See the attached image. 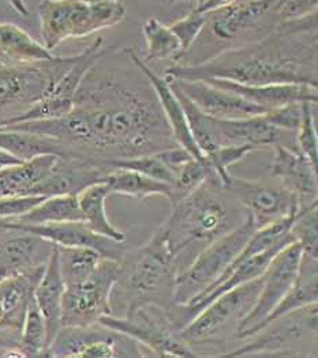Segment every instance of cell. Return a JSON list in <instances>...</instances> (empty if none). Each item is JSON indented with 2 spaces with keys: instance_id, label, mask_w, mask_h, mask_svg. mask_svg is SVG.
<instances>
[{
  "instance_id": "6da1fadb",
  "label": "cell",
  "mask_w": 318,
  "mask_h": 358,
  "mask_svg": "<svg viewBox=\"0 0 318 358\" xmlns=\"http://www.w3.org/2000/svg\"><path fill=\"white\" fill-rule=\"evenodd\" d=\"M4 127L50 136L62 145L63 157L97 162L179 146L149 79L127 50L103 52L82 79L67 115Z\"/></svg>"
},
{
  "instance_id": "7a4b0ae2",
  "label": "cell",
  "mask_w": 318,
  "mask_h": 358,
  "mask_svg": "<svg viewBox=\"0 0 318 358\" xmlns=\"http://www.w3.org/2000/svg\"><path fill=\"white\" fill-rule=\"evenodd\" d=\"M317 31L275 26L251 44L217 53L209 60L177 64L165 77L185 80L227 79L243 85H310L318 87Z\"/></svg>"
},
{
  "instance_id": "3957f363",
  "label": "cell",
  "mask_w": 318,
  "mask_h": 358,
  "mask_svg": "<svg viewBox=\"0 0 318 358\" xmlns=\"http://www.w3.org/2000/svg\"><path fill=\"white\" fill-rule=\"evenodd\" d=\"M179 257L171 251L161 229L133 252L119 259V274L115 286H119L126 313L144 307H158L171 319L177 308L175 282L179 273Z\"/></svg>"
},
{
  "instance_id": "277c9868",
  "label": "cell",
  "mask_w": 318,
  "mask_h": 358,
  "mask_svg": "<svg viewBox=\"0 0 318 358\" xmlns=\"http://www.w3.org/2000/svg\"><path fill=\"white\" fill-rule=\"evenodd\" d=\"M228 196L224 188L205 181L184 199L172 203L171 215L160 229L174 255L181 257L193 243L209 244L235 228Z\"/></svg>"
},
{
  "instance_id": "5b68a950",
  "label": "cell",
  "mask_w": 318,
  "mask_h": 358,
  "mask_svg": "<svg viewBox=\"0 0 318 358\" xmlns=\"http://www.w3.org/2000/svg\"><path fill=\"white\" fill-rule=\"evenodd\" d=\"M261 285L263 277L219 296L186 324L179 331L181 338L195 355L200 348L209 346L221 350L220 357L226 352V343L231 338H237L240 322L254 307Z\"/></svg>"
},
{
  "instance_id": "8992f818",
  "label": "cell",
  "mask_w": 318,
  "mask_h": 358,
  "mask_svg": "<svg viewBox=\"0 0 318 358\" xmlns=\"http://www.w3.org/2000/svg\"><path fill=\"white\" fill-rule=\"evenodd\" d=\"M317 304L298 308L250 335L243 346L221 357H316Z\"/></svg>"
},
{
  "instance_id": "52a82bcc",
  "label": "cell",
  "mask_w": 318,
  "mask_h": 358,
  "mask_svg": "<svg viewBox=\"0 0 318 358\" xmlns=\"http://www.w3.org/2000/svg\"><path fill=\"white\" fill-rule=\"evenodd\" d=\"M119 0L86 4L77 0H43L39 6L43 45L53 51L67 38L85 37L119 25L126 17Z\"/></svg>"
},
{
  "instance_id": "ba28073f",
  "label": "cell",
  "mask_w": 318,
  "mask_h": 358,
  "mask_svg": "<svg viewBox=\"0 0 318 358\" xmlns=\"http://www.w3.org/2000/svg\"><path fill=\"white\" fill-rule=\"evenodd\" d=\"M256 231L257 227L251 215L246 214V218L238 227L207 244L205 250L197 255L193 263L178 273L175 282L177 304L187 306L195 297L209 290L227 273Z\"/></svg>"
},
{
  "instance_id": "9c48e42d",
  "label": "cell",
  "mask_w": 318,
  "mask_h": 358,
  "mask_svg": "<svg viewBox=\"0 0 318 358\" xmlns=\"http://www.w3.org/2000/svg\"><path fill=\"white\" fill-rule=\"evenodd\" d=\"M76 56L21 66H0V126L25 113L43 100L73 66Z\"/></svg>"
},
{
  "instance_id": "30bf717a",
  "label": "cell",
  "mask_w": 318,
  "mask_h": 358,
  "mask_svg": "<svg viewBox=\"0 0 318 358\" xmlns=\"http://www.w3.org/2000/svg\"><path fill=\"white\" fill-rule=\"evenodd\" d=\"M100 324L126 334L155 357H197L195 352L181 338L168 313L158 307H144L127 312L123 317L106 315Z\"/></svg>"
},
{
  "instance_id": "8fae6325",
  "label": "cell",
  "mask_w": 318,
  "mask_h": 358,
  "mask_svg": "<svg viewBox=\"0 0 318 358\" xmlns=\"http://www.w3.org/2000/svg\"><path fill=\"white\" fill-rule=\"evenodd\" d=\"M118 274L119 260L103 257L88 278L67 286L62 303V327H88L112 315L111 294Z\"/></svg>"
},
{
  "instance_id": "7c38bea8",
  "label": "cell",
  "mask_w": 318,
  "mask_h": 358,
  "mask_svg": "<svg viewBox=\"0 0 318 358\" xmlns=\"http://www.w3.org/2000/svg\"><path fill=\"white\" fill-rule=\"evenodd\" d=\"M144 348L126 334L100 323L88 327H62L47 357L142 358Z\"/></svg>"
},
{
  "instance_id": "4fadbf2b",
  "label": "cell",
  "mask_w": 318,
  "mask_h": 358,
  "mask_svg": "<svg viewBox=\"0 0 318 358\" xmlns=\"http://www.w3.org/2000/svg\"><path fill=\"white\" fill-rule=\"evenodd\" d=\"M300 259L302 248L298 241H292L291 244L286 245L273 256L263 275L258 299L254 307L239 324L237 333L238 339H246L254 333L287 294L298 277Z\"/></svg>"
},
{
  "instance_id": "5bb4252c",
  "label": "cell",
  "mask_w": 318,
  "mask_h": 358,
  "mask_svg": "<svg viewBox=\"0 0 318 358\" xmlns=\"http://www.w3.org/2000/svg\"><path fill=\"white\" fill-rule=\"evenodd\" d=\"M224 189L246 214L251 215L257 229L286 218L302 207L295 195L282 184L275 185L260 180L231 176Z\"/></svg>"
},
{
  "instance_id": "9a60e30c",
  "label": "cell",
  "mask_w": 318,
  "mask_h": 358,
  "mask_svg": "<svg viewBox=\"0 0 318 358\" xmlns=\"http://www.w3.org/2000/svg\"><path fill=\"white\" fill-rule=\"evenodd\" d=\"M103 38L97 37L89 48L77 55V59L73 63V66L56 82L53 90L43 100L34 103L25 113L13 119L7 124H15L32 120L57 119L71 112L74 108V99L80 87V83L89 71V69L103 55Z\"/></svg>"
},
{
  "instance_id": "2e32d148",
  "label": "cell",
  "mask_w": 318,
  "mask_h": 358,
  "mask_svg": "<svg viewBox=\"0 0 318 358\" xmlns=\"http://www.w3.org/2000/svg\"><path fill=\"white\" fill-rule=\"evenodd\" d=\"M204 113L216 119H244L268 113L265 108L250 103L238 94L216 87L205 80H185L165 77Z\"/></svg>"
},
{
  "instance_id": "e0dca14e",
  "label": "cell",
  "mask_w": 318,
  "mask_h": 358,
  "mask_svg": "<svg viewBox=\"0 0 318 358\" xmlns=\"http://www.w3.org/2000/svg\"><path fill=\"white\" fill-rule=\"evenodd\" d=\"M7 229L29 231L43 238L53 241L60 247H78L90 248L99 252L102 257L119 260L126 254V244L108 238L96 231H92L83 221L60 222V224H46V225H20L3 221Z\"/></svg>"
},
{
  "instance_id": "ac0fdd59",
  "label": "cell",
  "mask_w": 318,
  "mask_h": 358,
  "mask_svg": "<svg viewBox=\"0 0 318 358\" xmlns=\"http://www.w3.org/2000/svg\"><path fill=\"white\" fill-rule=\"evenodd\" d=\"M112 168L103 162L83 159L78 157H57L51 172L43 180L33 195L55 196V195H78L85 188L106 182Z\"/></svg>"
},
{
  "instance_id": "d6986e66",
  "label": "cell",
  "mask_w": 318,
  "mask_h": 358,
  "mask_svg": "<svg viewBox=\"0 0 318 358\" xmlns=\"http://www.w3.org/2000/svg\"><path fill=\"white\" fill-rule=\"evenodd\" d=\"M55 244L29 231L7 229L0 237V280L43 267Z\"/></svg>"
},
{
  "instance_id": "ffe728a7",
  "label": "cell",
  "mask_w": 318,
  "mask_h": 358,
  "mask_svg": "<svg viewBox=\"0 0 318 358\" xmlns=\"http://www.w3.org/2000/svg\"><path fill=\"white\" fill-rule=\"evenodd\" d=\"M270 173L298 199L299 205L317 202V168L298 149L279 143L273 148Z\"/></svg>"
},
{
  "instance_id": "44dd1931",
  "label": "cell",
  "mask_w": 318,
  "mask_h": 358,
  "mask_svg": "<svg viewBox=\"0 0 318 358\" xmlns=\"http://www.w3.org/2000/svg\"><path fill=\"white\" fill-rule=\"evenodd\" d=\"M211 132L216 148L253 146L275 148L282 143V132L266 120L265 115L244 119H216L211 116Z\"/></svg>"
},
{
  "instance_id": "7402d4cb",
  "label": "cell",
  "mask_w": 318,
  "mask_h": 358,
  "mask_svg": "<svg viewBox=\"0 0 318 358\" xmlns=\"http://www.w3.org/2000/svg\"><path fill=\"white\" fill-rule=\"evenodd\" d=\"M205 82L211 83L216 87L230 90L250 103L260 105L266 110L276 109L279 106L291 103H317V87L310 85H298V83H286V85H243L238 82L227 79H207Z\"/></svg>"
},
{
  "instance_id": "603a6c76",
  "label": "cell",
  "mask_w": 318,
  "mask_h": 358,
  "mask_svg": "<svg viewBox=\"0 0 318 358\" xmlns=\"http://www.w3.org/2000/svg\"><path fill=\"white\" fill-rule=\"evenodd\" d=\"M130 57L133 59L134 63L141 69V71L145 74V77L149 79L158 99H159L163 113L167 119V123L172 131V135L177 141V143L186 149L188 153L191 154L194 158H201L204 154L198 149L195 145L191 131L188 127V122L186 117L185 110L181 101L178 100L175 92L170 86L168 80L165 78L159 77L155 71H152L146 63L135 53L133 48H126Z\"/></svg>"
},
{
  "instance_id": "cb8c5ba5",
  "label": "cell",
  "mask_w": 318,
  "mask_h": 358,
  "mask_svg": "<svg viewBox=\"0 0 318 358\" xmlns=\"http://www.w3.org/2000/svg\"><path fill=\"white\" fill-rule=\"evenodd\" d=\"M64 290L66 285L60 274L59 252L57 245L55 244L53 255L46 266L44 274L34 289V301L46 322L48 349L62 329V303Z\"/></svg>"
},
{
  "instance_id": "d4e9b609",
  "label": "cell",
  "mask_w": 318,
  "mask_h": 358,
  "mask_svg": "<svg viewBox=\"0 0 318 358\" xmlns=\"http://www.w3.org/2000/svg\"><path fill=\"white\" fill-rule=\"evenodd\" d=\"M277 0H239L237 3L216 10L212 15L213 36L220 41L230 43L240 31L258 25L261 18L270 13Z\"/></svg>"
},
{
  "instance_id": "484cf974",
  "label": "cell",
  "mask_w": 318,
  "mask_h": 358,
  "mask_svg": "<svg viewBox=\"0 0 318 358\" xmlns=\"http://www.w3.org/2000/svg\"><path fill=\"white\" fill-rule=\"evenodd\" d=\"M59 155L41 154L0 171V198L33 196L36 187L47 178Z\"/></svg>"
},
{
  "instance_id": "4316f807",
  "label": "cell",
  "mask_w": 318,
  "mask_h": 358,
  "mask_svg": "<svg viewBox=\"0 0 318 358\" xmlns=\"http://www.w3.org/2000/svg\"><path fill=\"white\" fill-rule=\"evenodd\" d=\"M318 301V257L302 254L298 277L291 289L282 299V301L269 313L265 320L257 327L256 331L263 329L269 322L295 310L298 308L317 304ZM254 331V333H256ZM253 333V334H254ZM251 334V335H253Z\"/></svg>"
},
{
  "instance_id": "83f0119b",
  "label": "cell",
  "mask_w": 318,
  "mask_h": 358,
  "mask_svg": "<svg viewBox=\"0 0 318 358\" xmlns=\"http://www.w3.org/2000/svg\"><path fill=\"white\" fill-rule=\"evenodd\" d=\"M55 57L43 44L25 30L10 24H0V66H21Z\"/></svg>"
},
{
  "instance_id": "f1b7e54d",
  "label": "cell",
  "mask_w": 318,
  "mask_h": 358,
  "mask_svg": "<svg viewBox=\"0 0 318 358\" xmlns=\"http://www.w3.org/2000/svg\"><path fill=\"white\" fill-rule=\"evenodd\" d=\"M3 221L20 225H46L83 221V217L77 195H55L43 199L25 214Z\"/></svg>"
},
{
  "instance_id": "f546056e",
  "label": "cell",
  "mask_w": 318,
  "mask_h": 358,
  "mask_svg": "<svg viewBox=\"0 0 318 358\" xmlns=\"http://www.w3.org/2000/svg\"><path fill=\"white\" fill-rule=\"evenodd\" d=\"M109 195L106 182L93 184L77 195L83 222L102 236L119 243H126V234L116 229L106 217V201Z\"/></svg>"
},
{
  "instance_id": "4dcf8cb0",
  "label": "cell",
  "mask_w": 318,
  "mask_h": 358,
  "mask_svg": "<svg viewBox=\"0 0 318 358\" xmlns=\"http://www.w3.org/2000/svg\"><path fill=\"white\" fill-rule=\"evenodd\" d=\"M0 149L13 154L21 161H27L41 154L64 155L62 145L53 138L4 126H0Z\"/></svg>"
},
{
  "instance_id": "1f68e13d",
  "label": "cell",
  "mask_w": 318,
  "mask_h": 358,
  "mask_svg": "<svg viewBox=\"0 0 318 358\" xmlns=\"http://www.w3.org/2000/svg\"><path fill=\"white\" fill-rule=\"evenodd\" d=\"M106 184L111 195L122 194L139 201L155 195L164 196L167 199L171 196V185L130 169L113 168L106 176Z\"/></svg>"
},
{
  "instance_id": "d6a6232c",
  "label": "cell",
  "mask_w": 318,
  "mask_h": 358,
  "mask_svg": "<svg viewBox=\"0 0 318 358\" xmlns=\"http://www.w3.org/2000/svg\"><path fill=\"white\" fill-rule=\"evenodd\" d=\"M57 252L60 274L66 287L88 278L103 259L99 252L90 248L57 245Z\"/></svg>"
},
{
  "instance_id": "836d02e7",
  "label": "cell",
  "mask_w": 318,
  "mask_h": 358,
  "mask_svg": "<svg viewBox=\"0 0 318 358\" xmlns=\"http://www.w3.org/2000/svg\"><path fill=\"white\" fill-rule=\"evenodd\" d=\"M142 31L148 47L146 62L167 59L181 60L184 55L182 45L170 26L164 25L158 18H151L142 26Z\"/></svg>"
},
{
  "instance_id": "e575fe53",
  "label": "cell",
  "mask_w": 318,
  "mask_h": 358,
  "mask_svg": "<svg viewBox=\"0 0 318 358\" xmlns=\"http://www.w3.org/2000/svg\"><path fill=\"white\" fill-rule=\"evenodd\" d=\"M20 350L22 356L27 358L47 357L48 353L46 322L34 301V297L27 307L20 341Z\"/></svg>"
},
{
  "instance_id": "d590c367",
  "label": "cell",
  "mask_w": 318,
  "mask_h": 358,
  "mask_svg": "<svg viewBox=\"0 0 318 358\" xmlns=\"http://www.w3.org/2000/svg\"><path fill=\"white\" fill-rule=\"evenodd\" d=\"M211 178L212 173L204 157L190 158L177 172L175 181L171 187V196L168 198L171 205L184 199L194 189H197L202 182L209 181Z\"/></svg>"
},
{
  "instance_id": "8d00e7d4",
  "label": "cell",
  "mask_w": 318,
  "mask_h": 358,
  "mask_svg": "<svg viewBox=\"0 0 318 358\" xmlns=\"http://www.w3.org/2000/svg\"><path fill=\"white\" fill-rule=\"evenodd\" d=\"M109 168H119V169H130L139 172L148 178L159 180L172 187L175 181V173L160 159L158 153L146 154L132 158H116V159H106L100 161Z\"/></svg>"
},
{
  "instance_id": "74e56055",
  "label": "cell",
  "mask_w": 318,
  "mask_h": 358,
  "mask_svg": "<svg viewBox=\"0 0 318 358\" xmlns=\"http://www.w3.org/2000/svg\"><path fill=\"white\" fill-rule=\"evenodd\" d=\"M291 233L302 248V254L318 257L317 202L305 206L292 224Z\"/></svg>"
},
{
  "instance_id": "f35d334b",
  "label": "cell",
  "mask_w": 318,
  "mask_h": 358,
  "mask_svg": "<svg viewBox=\"0 0 318 358\" xmlns=\"http://www.w3.org/2000/svg\"><path fill=\"white\" fill-rule=\"evenodd\" d=\"M317 103L305 101L302 103L300 124L296 129L298 150L309 158V161L318 168V136L316 128L314 106Z\"/></svg>"
},
{
  "instance_id": "ab89813d",
  "label": "cell",
  "mask_w": 318,
  "mask_h": 358,
  "mask_svg": "<svg viewBox=\"0 0 318 358\" xmlns=\"http://www.w3.org/2000/svg\"><path fill=\"white\" fill-rule=\"evenodd\" d=\"M207 21H208L207 14H201L194 10L193 13L186 15L185 18L175 21L172 25L170 26L171 30L177 34V37L181 41L182 52H184L182 57L193 48L194 43L198 40L201 31L207 26Z\"/></svg>"
},
{
  "instance_id": "60d3db41",
  "label": "cell",
  "mask_w": 318,
  "mask_h": 358,
  "mask_svg": "<svg viewBox=\"0 0 318 358\" xmlns=\"http://www.w3.org/2000/svg\"><path fill=\"white\" fill-rule=\"evenodd\" d=\"M318 0H277L270 13L277 17V22H287L317 13Z\"/></svg>"
},
{
  "instance_id": "b9f144b4",
  "label": "cell",
  "mask_w": 318,
  "mask_h": 358,
  "mask_svg": "<svg viewBox=\"0 0 318 358\" xmlns=\"http://www.w3.org/2000/svg\"><path fill=\"white\" fill-rule=\"evenodd\" d=\"M266 120L280 131L296 132L302 117V103H291L265 113Z\"/></svg>"
},
{
  "instance_id": "7bdbcfd3",
  "label": "cell",
  "mask_w": 318,
  "mask_h": 358,
  "mask_svg": "<svg viewBox=\"0 0 318 358\" xmlns=\"http://www.w3.org/2000/svg\"><path fill=\"white\" fill-rule=\"evenodd\" d=\"M46 196H4L0 198V220H10L27 213Z\"/></svg>"
},
{
  "instance_id": "ee69618b",
  "label": "cell",
  "mask_w": 318,
  "mask_h": 358,
  "mask_svg": "<svg viewBox=\"0 0 318 358\" xmlns=\"http://www.w3.org/2000/svg\"><path fill=\"white\" fill-rule=\"evenodd\" d=\"M239 0H205L204 3L198 4L194 10L201 13V14H209L213 13L216 10H220L223 7H227V6H231L234 3H237Z\"/></svg>"
},
{
  "instance_id": "f6af8a7d",
  "label": "cell",
  "mask_w": 318,
  "mask_h": 358,
  "mask_svg": "<svg viewBox=\"0 0 318 358\" xmlns=\"http://www.w3.org/2000/svg\"><path fill=\"white\" fill-rule=\"evenodd\" d=\"M18 162H21V159H18L13 154L7 153V152L0 149V171L6 166H10V165H14V164H18Z\"/></svg>"
},
{
  "instance_id": "bcb514c9",
  "label": "cell",
  "mask_w": 318,
  "mask_h": 358,
  "mask_svg": "<svg viewBox=\"0 0 318 358\" xmlns=\"http://www.w3.org/2000/svg\"><path fill=\"white\" fill-rule=\"evenodd\" d=\"M77 1H82L86 4H97V3H103V1H112V0H77Z\"/></svg>"
},
{
  "instance_id": "7dc6e473",
  "label": "cell",
  "mask_w": 318,
  "mask_h": 358,
  "mask_svg": "<svg viewBox=\"0 0 318 358\" xmlns=\"http://www.w3.org/2000/svg\"><path fill=\"white\" fill-rule=\"evenodd\" d=\"M6 231H7V228H6V227L1 224V221H0V237L3 236V233Z\"/></svg>"
},
{
  "instance_id": "c3c4849f",
  "label": "cell",
  "mask_w": 318,
  "mask_h": 358,
  "mask_svg": "<svg viewBox=\"0 0 318 358\" xmlns=\"http://www.w3.org/2000/svg\"><path fill=\"white\" fill-rule=\"evenodd\" d=\"M1 319H3V308L0 306V322H1Z\"/></svg>"
},
{
  "instance_id": "681fc988",
  "label": "cell",
  "mask_w": 318,
  "mask_h": 358,
  "mask_svg": "<svg viewBox=\"0 0 318 358\" xmlns=\"http://www.w3.org/2000/svg\"><path fill=\"white\" fill-rule=\"evenodd\" d=\"M204 1H205V0H197V3H198V4H201V3H204ZM198 4H197V6H198Z\"/></svg>"
},
{
  "instance_id": "f907efd6",
  "label": "cell",
  "mask_w": 318,
  "mask_h": 358,
  "mask_svg": "<svg viewBox=\"0 0 318 358\" xmlns=\"http://www.w3.org/2000/svg\"><path fill=\"white\" fill-rule=\"evenodd\" d=\"M177 1H179V0H170V3H177Z\"/></svg>"
}]
</instances>
